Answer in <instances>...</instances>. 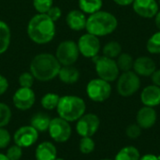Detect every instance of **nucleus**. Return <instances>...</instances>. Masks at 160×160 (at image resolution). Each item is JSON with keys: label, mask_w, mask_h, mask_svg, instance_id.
Instances as JSON below:
<instances>
[{"label": "nucleus", "mask_w": 160, "mask_h": 160, "mask_svg": "<svg viewBox=\"0 0 160 160\" xmlns=\"http://www.w3.org/2000/svg\"><path fill=\"white\" fill-rule=\"evenodd\" d=\"M55 33V22L47 14L38 13L31 18L27 24V35L37 44L49 43L53 39Z\"/></svg>", "instance_id": "f257e3e1"}, {"label": "nucleus", "mask_w": 160, "mask_h": 160, "mask_svg": "<svg viewBox=\"0 0 160 160\" xmlns=\"http://www.w3.org/2000/svg\"><path fill=\"white\" fill-rule=\"evenodd\" d=\"M61 65L55 55L44 52L36 55L30 63V72L39 82H49L58 76Z\"/></svg>", "instance_id": "f03ea898"}, {"label": "nucleus", "mask_w": 160, "mask_h": 160, "mask_svg": "<svg viewBox=\"0 0 160 160\" xmlns=\"http://www.w3.org/2000/svg\"><path fill=\"white\" fill-rule=\"evenodd\" d=\"M117 26L118 20L112 13L99 10L89 15L86 21L85 29L87 33L99 38L111 35L116 30Z\"/></svg>", "instance_id": "7ed1b4c3"}, {"label": "nucleus", "mask_w": 160, "mask_h": 160, "mask_svg": "<svg viewBox=\"0 0 160 160\" xmlns=\"http://www.w3.org/2000/svg\"><path fill=\"white\" fill-rule=\"evenodd\" d=\"M85 101L82 98L73 95L60 97L56 107L58 116L69 123L76 122L85 113Z\"/></svg>", "instance_id": "20e7f679"}, {"label": "nucleus", "mask_w": 160, "mask_h": 160, "mask_svg": "<svg viewBox=\"0 0 160 160\" xmlns=\"http://www.w3.org/2000/svg\"><path fill=\"white\" fill-rule=\"evenodd\" d=\"M92 60L95 63V68L98 78L108 82H115L118 79L120 75V69L117 66L116 60L106 57L104 55H97L93 57Z\"/></svg>", "instance_id": "39448f33"}, {"label": "nucleus", "mask_w": 160, "mask_h": 160, "mask_svg": "<svg viewBox=\"0 0 160 160\" xmlns=\"http://www.w3.org/2000/svg\"><path fill=\"white\" fill-rule=\"evenodd\" d=\"M141 78L133 70L122 72L117 79L116 89L123 98H129L135 95L141 88Z\"/></svg>", "instance_id": "423d86ee"}, {"label": "nucleus", "mask_w": 160, "mask_h": 160, "mask_svg": "<svg viewBox=\"0 0 160 160\" xmlns=\"http://www.w3.org/2000/svg\"><path fill=\"white\" fill-rule=\"evenodd\" d=\"M112 85L100 78L91 80L86 85V95L94 102L101 103L109 99L112 95Z\"/></svg>", "instance_id": "0eeeda50"}, {"label": "nucleus", "mask_w": 160, "mask_h": 160, "mask_svg": "<svg viewBox=\"0 0 160 160\" xmlns=\"http://www.w3.org/2000/svg\"><path fill=\"white\" fill-rule=\"evenodd\" d=\"M80 55L78 45L73 40L62 41L56 49L55 57L62 66H73Z\"/></svg>", "instance_id": "6e6552de"}, {"label": "nucleus", "mask_w": 160, "mask_h": 160, "mask_svg": "<svg viewBox=\"0 0 160 160\" xmlns=\"http://www.w3.org/2000/svg\"><path fill=\"white\" fill-rule=\"evenodd\" d=\"M48 132L52 141L58 143H64L70 139L72 134V128L69 122L58 116L51 120Z\"/></svg>", "instance_id": "1a4fd4ad"}, {"label": "nucleus", "mask_w": 160, "mask_h": 160, "mask_svg": "<svg viewBox=\"0 0 160 160\" xmlns=\"http://www.w3.org/2000/svg\"><path fill=\"white\" fill-rule=\"evenodd\" d=\"M100 127V119L95 113H84L76 121V131L81 137H93Z\"/></svg>", "instance_id": "9d476101"}, {"label": "nucleus", "mask_w": 160, "mask_h": 160, "mask_svg": "<svg viewBox=\"0 0 160 160\" xmlns=\"http://www.w3.org/2000/svg\"><path fill=\"white\" fill-rule=\"evenodd\" d=\"M77 45L80 53L84 57L91 58V59L98 55V52H100V48H101L99 38L89 33L81 36L77 42Z\"/></svg>", "instance_id": "9b49d317"}, {"label": "nucleus", "mask_w": 160, "mask_h": 160, "mask_svg": "<svg viewBox=\"0 0 160 160\" xmlns=\"http://www.w3.org/2000/svg\"><path fill=\"white\" fill-rule=\"evenodd\" d=\"M39 133L30 125L19 128L13 134V142L18 146L28 148L37 143Z\"/></svg>", "instance_id": "f8f14e48"}, {"label": "nucleus", "mask_w": 160, "mask_h": 160, "mask_svg": "<svg viewBox=\"0 0 160 160\" xmlns=\"http://www.w3.org/2000/svg\"><path fill=\"white\" fill-rule=\"evenodd\" d=\"M12 102L19 111H28L36 102V95L32 88L20 87L12 97Z\"/></svg>", "instance_id": "ddd939ff"}, {"label": "nucleus", "mask_w": 160, "mask_h": 160, "mask_svg": "<svg viewBox=\"0 0 160 160\" xmlns=\"http://www.w3.org/2000/svg\"><path fill=\"white\" fill-rule=\"evenodd\" d=\"M132 8L138 16L144 19L155 18L159 10V5L157 0H134Z\"/></svg>", "instance_id": "4468645a"}, {"label": "nucleus", "mask_w": 160, "mask_h": 160, "mask_svg": "<svg viewBox=\"0 0 160 160\" xmlns=\"http://www.w3.org/2000/svg\"><path fill=\"white\" fill-rule=\"evenodd\" d=\"M158 120V112L155 108L143 106L142 107L136 115V123L142 128V129H149L153 128Z\"/></svg>", "instance_id": "2eb2a0df"}, {"label": "nucleus", "mask_w": 160, "mask_h": 160, "mask_svg": "<svg viewBox=\"0 0 160 160\" xmlns=\"http://www.w3.org/2000/svg\"><path fill=\"white\" fill-rule=\"evenodd\" d=\"M132 69L140 77H151L157 69V65L151 57L140 56L134 60Z\"/></svg>", "instance_id": "dca6fc26"}, {"label": "nucleus", "mask_w": 160, "mask_h": 160, "mask_svg": "<svg viewBox=\"0 0 160 160\" xmlns=\"http://www.w3.org/2000/svg\"><path fill=\"white\" fill-rule=\"evenodd\" d=\"M141 101L143 106L158 107L160 105V87L150 84L144 87L141 93Z\"/></svg>", "instance_id": "f3484780"}, {"label": "nucleus", "mask_w": 160, "mask_h": 160, "mask_svg": "<svg viewBox=\"0 0 160 160\" xmlns=\"http://www.w3.org/2000/svg\"><path fill=\"white\" fill-rule=\"evenodd\" d=\"M87 18L85 13L80 9H73L69 11L66 17L68 26L73 31H82L85 29Z\"/></svg>", "instance_id": "a211bd4d"}, {"label": "nucleus", "mask_w": 160, "mask_h": 160, "mask_svg": "<svg viewBox=\"0 0 160 160\" xmlns=\"http://www.w3.org/2000/svg\"><path fill=\"white\" fill-rule=\"evenodd\" d=\"M57 158V149L51 142H42L35 150L36 160H54Z\"/></svg>", "instance_id": "6ab92c4d"}, {"label": "nucleus", "mask_w": 160, "mask_h": 160, "mask_svg": "<svg viewBox=\"0 0 160 160\" xmlns=\"http://www.w3.org/2000/svg\"><path fill=\"white\" fill-rule=\"evenodd\" d=\"M57 77L66 84H73L79 81L80 71L74 66H62Z\"/></svg>", "instance_id": "aec40b11"}, {"label": "nucleus", "mask_w": 160, "mask_h": 160, "mask_svg": "<svg viewBox=\"0 0 160 160\" xmlns=\"http://www.w3.org/2000/svg\"><path fill=\"white\" fill-rule=\"evenodd\" d=\"M51 120L52 118L49 116V114L44 112H38L32 116L30 120V126L33 127L38 133H42L48 131Z\"/></svg>", "instance_id": "412c9836"}, {"label": "nucleus", "mask_w": 160, "mask_h": 160, "mask_svg": "<svg viewBox=\"0 0 160 160\" xmlns=\"http://www.w3.org/2000/svg\"><path fill=\"white\" fill-rule=\"evenodd\" d=\"M141 153L138 148L132 145L123 147L115 156L113 160H140Z\"/></svg>", "instance_id": "4be33fe9"}, {"label": "nucleus", "mask_w": 160, "mask_h": 160, "mask_svg": "<svg viewBox=\"0 0 160 160\" xmlns=\"http://www.w3.org/2000/svg\"><path fill=\"white\" fill-rule=\"evenodd\" d=\"M80 10L85 14H93L99 10L103 6V0H79Z\"/></svg>", "instance_id": "5701e85b"}, {"label": "nucleus", "mask_w": 160, "mask_h": 160, "mask_svg": "<svg viewBox=\"0 0 160 160\" xmlns=\"http://www.w3.org/2000/svg\"><path fill=\"white\" fill-rule=\"evenodd\" d=\"M10 29L8 25L0 20V54L4 53L9 47L10 44Z\"/></svg>", "instance_id": "b1692460"}, {"label": "nucleus", "mask_w": 160, "mask_h": 160, "mask_svg": "<svg viewBox=\"0 0 160 160\" xmlns=\"http://www.w3.org/2000/svg\"><path fill=\"white\" fill-rule=\"evenodd\" d=\"M102 52H103L104 56L112 58V59H115L121 54L122 46L118 41L112 40V41L107 42L104 45V47L102 49Z\"/></svg>", "instance_id": "393cba45"}, {"label": "nucleus", "mask_w": 160, "mask_h": 160, "mask_svg": "<svg viewBox=\"0 0 160 160\" xmlns=\"http://www.w3.org/2000/svg\"><path fill=\"white\" fill-rule=\"evenodd\" d=\"M117 66L122 72L126 71H130L133 68V64H134V59L131 54L128 52H121V54L117 57L116 60Z\"/></svg>", "instance_id": "a878e982"}, {"label": "nucleus", "mask_w": 160, "mask_h": 160, "mask_svg": "<svg viewBox=\"0 0 160 160\" xmlns=\"http://www.w3.org/2000/svg\"><path fill=\"white\" fill-rule=\"evenodd\" d=\"M60 99V96L55 93H47L45 94L40 100V104L43 109L47 111H52L56 109L58 102Z\"/></svg>", "instance_id": "bb28decb"}, {"label": "nucleus", "mask_w": 160, "mask_h": 160, "mask_svg": "<svg viewBox=\"0 0 160 160\" xmlns=\"http://www.w3.org/2000/svg\"><path fill=\"white\" fill-rule=\"evenodd\" d=\"M146 50L151 54H160V31L154 33L148 38Z\"/></svg>", "instance_id": "cd10ccee"}, {"label": "nucleus", "mask_w": 160, "mask_h": 160, "mask_svg": "<svg viewBox=\"0 0 160 160\" xmlns=\"http://www.w3.org/2000/svg\"><path fill=\"white\" fill-rule=\"evenodd\" d=\"M96 142L92 137H82L79 142V150L83 155H89L95 151Z\"/></svg>", "instance_id": "c85d7f7f"}, {"label": "nucleus", "mask_w": 160, "mask_h": 160, "mask_svg": "<svg viewBox=\"0 0 160 160\" xmlns=\"http://www.w3.org/2000/svg\"><path fill=\"white\" fill-rule=\"evenodd\" d=\"M12 117L10 107L3 102H0V128H6Z\"/></svg>", "instance_id": "c756f323"}, {"label": "nucleus", "mask_w": 160, "mask_h": 160, "mask_svg": "<svg viewBox=\"0 0 160 160\" xmlns=\"http://www.w3.org/2000/svg\"><path fill=\"white\" fill-rule=\"evenodd\" d=\"M33 6L38 13L46 14L52 7V0H33Z\"/></svg>", "instance_id": "7c9ffc66"}, {"label": "nucleus", "mask_w": 160, "mask_h": 160, "mask_svg": "<svg viewBox=\"0 0 160 160\" xmlns=\"http://www.w3.org/2000/svg\"><path fill=\"white\" fill-rule=\"evenodd\" d=\"M6 156L9 160H21L22 158V148L14 143L7 149Z\"/></svg>", "instance_id": "2f4dec72"}, {"label": "nucleus", "mask_w": 160, "mask_h": 160, "mask_svg": "<svg viewBox=\"0 0 160 160\" xmlns=\"http://www.w3.org/2000/svg\"><path fill=\"white\" fill-rule=\"evenodd\" d=\"M34 81L35 78L31 72H23L19 76L18 79L20 87H24V88H31L34 84Z\"/></svg>", "instance_id": "473e14b6"}, {"label": "nucleus", "mask_w": 160, "mask_h": 160, "mask_svg": "<svg viewBox=\"0 0 160 160\" xmlns=\"http://www.w3.org/2000/svg\"><path fill=\"white\" fill-rule=\"evenodd\" d=\"M142 128L137 123H134L128 126L126 129V134L130 140H137L142 135Z\"/></svg>", "instance_id": "72a5a7b5"}, {"label": "nucleus", "mask_w": 160, "mask_h": 160, "mask_svg": "<svg viewBox=\"0 0 160 160\" xmlns=\"http://www.w3.org/2000/svg\"><path fill=\"white\" fill-rule=\"evenodd\" d=\"M11 142V136L8 129L0 128V149L7 148Z\"/></svg>", "instance_id": "f704fd0d"}, {"label": "nucleus", "mask_w": 160, "mask_h": 160, "mask_svg": "<svg viewBox=\"0 0 160 160\" xmlns=\"http://www.w3.org/2000/svg\"><path fill=\"white\" fill-rule=\"evenodd\" d=\"M46 14L49 16V18H50L51 20H52V21L55 22L58 21V20L60 19V17L62 16V10L60 9V8L52 6V7L47 11Z\"/></svg>", "instance_id": "c9c22d12"}, {"label": "nucleus", "mask_w": 160, "mask_h": 160, "mask_svg": "<svg viewBox=\"0 0 160 160\" xmlns=\"http://www.w3.org/2000/svg\"><path fill=\"white\" fill-rule=\"evenodd\" d=\"M8 89V79L0 74V96L4 95Z\"/></svg>", "instance_id": "e433bc0d"}, {"label": "nucleus", "mask_w": 160, "mask_h": 160, "mask_svg": "<svg viewBox=\"0 0 160 160\" xmlns=\"http://www.w3.org/2000/svg\"><path fill=\"white\" fill-rule=\"evenodd\" d=\"M151 81L153 84L160 87V69H156V71L151 75Z\"/></svg>", "instance_id": "4c0bfd02"}, {"label": "nucleus", "mask_w": 160, "mask_h": 160, "mask_svg": "<svg viewBox=\"0 0 160 160\" xmlns=\"http://www.w3.org/2000/svg\"><path fill=\"white\" fill-rule=\"evenodd\" d=\"M115 4H117L118 6H122V7H128L132 5V3L134 2V0H112Z\"/></svg>", "instance_id": "58836bf2"}, {"label": "nucleus", "mask_w": 160, "mask_h": 160, "mask_svg": "<svg viewBox=\"0 0 160 160\" xmlns=\"http://www.w3.org/2000/svg\"><path fill=\"white\" fill-rule=\"evenodd\" d=\"M140 160H160L158 156H156L154 154H146L142 157H141Z\"/></svg>", "instance_id": "ea45409f"}, {"label": "nucleus", "mask_w": 160, "mask_h": 160, "mask_svg": "<svg viewBox=\"0 0 160 160\" xmlns=\"http://www.w3.org/2000/svg\"><path fill=\"white\" fill-rule=\"evenodd\" d=\"M155 23H156V26L158 29V31H160V10H158V12L155 16Z\"/></svg>", "instance_id": "a19ab883"}, {"label": "nucleus", "mask_w": 160, "mask_h": 160, "mask_svg": "<svg viewBox=\"0 0 160 160\" xmlns=\"http://www.w3.org/2000/svg\"><path fill=\"white\" fill-rule=\"evenodd\" d=\"M0 160H9V159H8V158L6 156V154L0 153Z\"/></svg>", "instance_id": "79ce46f5"}, {"label": "nucleus", "mask_w": 160, "mask_h": 160, "mask_svg": "<svg viewBox=\"0 0 160 160\" xmlns=\"http://www.w3.org/2000/svg\"><path fill=\"white\" fill-rule=\"evenodd\" d=\"M54 160H65L64 158H56Z\"/></svg>", "instance_id": "37998d69"}, {"label": "nucleus", "mask_w": 160, "mask_h": 160, "mask_svg": "<svg viewBox=\"0 0 160 160\" xmlns=\"http://www.w3.org/2000/svg\"><path fill=\"white\" fill-rule=\"evenodd\" d=\"M100 160H112V159H111V158H103V159H100Z\"/></svg>", "instance_id": "c03bdc74"}, {"label": "nucleus", "mask_w": 160, "mask_h": 160, "mask_svg": "<svg viewBox=\"0 0 160 160\" xmlns=\"http://www.w3.org/2000/svg\"><path fill=\"white\" fill-rule=\"evenodd\" d=\"M158 5H159V7H160V0H158Z\"/></svg>", "instance_id": "a18cd8bd"}]
</instances>
